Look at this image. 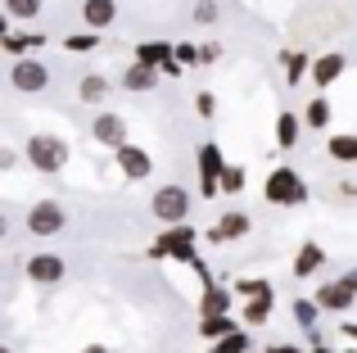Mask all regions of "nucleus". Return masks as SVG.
<instances>
[{"label":"nucleus","instance_id":"f257e3e1","mask_svg":"<svg viewBox=\"0 0 357 353\" xmlns=\"http://www.w3.org/2000/svg\"><path fill=\"white\" fill-rule=\"evenodd\" d=\"M262 195H267V204H280V209H303L307 204V186L294 168H271L267 181H262Z\"/></svg>","mask_w":357,"mask_h":353},{"label":"nucleus","instance_id":"f03ea898","mask_svg":"<svg viewBox=\"0 0 357 353\" xmlns=\"http://www.w3.org/2000/svg\"><path fill=\"white\" fill-rule=\"evenodd\" d=\"M195 240H199V231L190 227V222H172V227H163V236L149 245V258H181V263H195Z\"/></svg>","mask_w":357,"mask_h":353},{"label":"nucleus","instance_id":"7ed1b4c3","mask_svg":"<svg viewBox=\"0 0 357 353\" xmlns=\"http://www.w3.org/2000/svg\"><path fill=\"white\" fill-rule=\"evenodd\" d=\"M23 154H27V168H36V172H45V176H54V172L68 168V145H63L59 136H32Z\"/></svg>","mask_w":357,"mask_h":353},{"label":"nucleus","instance_id":"20e7f679","mask_svg":"<svg viewBox=\"0 0 357 353\" xmlns=\"http://www.w3.org/2000/svg\"><path fill=\"white\" fill-rule=\"evenodd\" d=\"M149 213H154L163 227L185 222V218H190V190H185V186H158L154 200H149Z\"/></svg>","mask_w":357,"mask_h":353},{"label":"nucleus","instance_id":"39448f33","mask_svg":"<svg viewBox=\"0 0 357 353\" xmlns=\"http://www.w3.org/2000/svg\"><path fill=\"white\" fill-rule=\"evenodd\" d=\"M9 87H14L18 96H41V91L50 87V68H45L41 59H14L9 63Z\"/></svg>","mask_w":357,"mask_h":353},{"label":"nucleus","instance_id":"423d86ee","mask_svg":"<svg viewBox=\"0 0 357 353\" xmlns=\"http://www.w3.org/2000/svg\"><path fill=\"white\" fill-rule=\"evenodd\" d=\"M195 159H199V195H204V200H218V195H222V168H227L218 141H204Z\"/></svg>","mask_w":357,"mask_h":353},{"label":"nucleus","instance_id":"0eeeda50","mask_svg":"<svg viewBox=\"0 0 357 353\" xmlns=\"http://www.w3.org/2000/svg\"><path fill=\"white\" fill-rule=\"evenodd\" d=\"M63 227H68V213H63V204H54V200H36L32 209H27V231H32L36 240L59 236Z\"/></svg>","mask_w":357,"mask_h":353},{"label":"nucleus","instance_id":"6e6552de","mask_svg":"<svg viewBox=\"0 0 357 353\" xmlns=\"http://www.w3.org/2000/svg\"><path fill=\"white\" fill-rule=\"evenodd\" d=\"M114 163L122 168V176H127V181H145L149 172H154V159H149V150H140V145H118L114 150Z\"/></svg>","mask_w":357,"mask_h":353},{"label":"nucleus","instance_id":"1a4fd4ad","mask_svg":"<svg viewBox=\"0 0 357 353\" xmlns=\"http://www.w3.org/2000/svg\"><path fill=\"white\" fill-rule=\"evenodd\" d=\"M63 276H68V263H63L59 254H32V258H27V281H36V285H59Z\"/></svg>","mask_w":357,"mask_h":353},{"label":"nucleus","instance_id":"9d476101","mask_svg":"<svg viewBox=\"0 0 357 353\" xmlns=\"http://www.w3.org/2000/svg\"><path fill=\"white\" fill-rule=\"evenodd\" d=\"M249 227H253V222L244 218V213H222V218L204 231V240H208V245H231V240H244V236H249Z\"/></svg>","mask_w":357,"mask_h":353},{"label":"nucleus","instance_id":"9b49d317","mask_svg":"<svg viewBox=\"0 0 357 353\" xmlns=\"http://www.w3.org/2000/svg\"><path fill=\"white\" fill-rule=\"evenodd\" d=\"M317 303H321L326 313H349L357 303V290L344 281V276H335V281H326L321 290H317Z\"/></svg>","mask_w":357,"mask_h":353},{"label":"nucleus","instance_id":"f8f14e48","mask_svg":"<svg viewBox=\"0 0 357 353\" xmlns=\"http://www.w3.org/2000/svg\"><path fill=\"white\" fill-rule=\"evenodd\" d=\"M91 136H96L100 145H109V150H118V145H127V118L122 114H96V123H91Z\"/></svg>","mask_w":357,"mask_h":353},{"label":"nucleus","instance_id":"ddd939ff","mask_svg":"<svg viewBox=\"0 0 357 353\" xmlns=\"http://www.w3.org/2000/svg\"><path fill=\"white\" fill-rule=\"evenodd\" d=\"M158 77H163V68H154V63H131L127 73H122V87L131 91V96H149V91L158 87Z\"/></svg>","mask_w":357,"mask_h":353},{"label":"nucleus","instance_id":"4468645a","mask_svg":"<svg viewBox=\"0 0 357 353\" xmlns=\"http://www.w3.org/2000/svg\"><path fill=\"white\" fill-rule=\"evenodd\" d=\"M114 18H118V0H82V23H86V27L109 32Z\"/></svg>","mask_w":357,"mask_h":353},{"label":"nucleus","instance_id":"2eb2a0df","mask_svg":"<svg viewBox=\"0 0 357 353\" xmlns=\"http://www.w3.org/2000/svg\"><path fill=\"white\" fill-rule=\"evenodd\" d=\"M344 68H349V54H321V59H312V82L326 91L344 77Z\"/></svg>","mask_w":357,"mask_h":353},{"label":"nucleus","instance_id":"dca6fc26","mask_svg":"<svg viewBox=\"0 0 357 353\" xmlns=\"http://www.w3.org/2000/svg\"><path fill=\"white\" fill-rule=\"evenodd\" d=\"M0 45H5L9 59H23L27 50H41L45 36H41V32H5V36H0Z\"/></svg>","mask_w":357,"mask_h":353},{"label":"nucleus","instance_id":"f3484780","mask_svg":"<svg viewBox=\"0 0 357 353\" xmlns=\"http://www.w3.org/2000/svg\"><path fill=\"white\" fill-rule=\"evenodd\" d=\"M77 100L82 105H105L109 100V77L105 73H86V77L77 82Z\"/></svg>","mask_w":357,"mask_h":353},{"label":"nucleus","instance_id":"a211bd4d","mask_svg":"<svg viewBox=\"0 0 357 353\" xmlns=\"http://www.w3.org/2000/svg\"><path fill=\"white\" fill-rule=\"evenodd\" d=\"M326 154H331L335 163H357V132H335L331 141H326Z\"/></svg>","mask_w":357,"mask_h":353},{"label":"nucleus","instance_id":"6ab92c4d","mask_svg":"<svg viewBox=\"0 0 357 353\" xmlns=\"http://www.w3.org/2000/svg\"><path fill=\"white\" fill-rule=\"evenodd\" d=\"M303 118H294V114H289V109H285V114H280L276 118V145H280V150H294V145H298V136H303Z\"/></svg>","mask_w":357,"mask_h":353},{"label":"nucleus","instance_id":"aec40b11","mask_svg":"<svg viewBox=\"0 0 357 353\" xmlns=\"http://www.w3.org/2000/svg\"><path fill=\"white\" fill-rule=\"evenodd\" d=\"M280 68H285V82H289V87H298V82H303V73H312V59H307L303 50H280Z\"/></svg>","mask_w":357,"mask_h":353},{"label":"nucleus","instance_id":"412c9836","mask_svg":"<svg viewBox=\"0 0 357 353\" xmlns=\"http://www.w3.org/2000/svg\"><path fill=\"white\" fill-rule=\"evenodd\" d=\"M136 59H140V63H154V68H163L167 59H176V45H167V41H140V45H136Z\"/></svg>","mask_w":357,"mask_h":353},{"label":"nucleus","instance_id":"4be33fe9","mask_svg":"<svg viewBox=\"0 0 357 353\" xmlns=\"http://www.w3.org/2000/svg\"><path fill=\"white\" fill-rule=\"evenodd\" d=\"M267 317H271V290L249 294V303H244V322H249V326H267Z\"/></svg>","mask_w":357,"mask_h":353},{"label":"nucleus","instance_id":"5701e85b","mask_svg":"<svg viewBox=\"0 0 357 353\" xmlns=\"http://www.w3.org/2000/svg\"><path fill=\"white\" fill-rule=\"evenodd\" d=\"M231 331H240V326L227 317V313H204L199 317V336L204 340H222V336H231Z\"/></svg>","mask_w":357,"mask_h":353},{"label":"nucleus","instance_id":"b1692460","mask_svg":"<svg viewBox=\"0 0 357 353\" xmlns=\"http://www.w3.org/2000/svg\"><path fill=\"white\" fill-rule=\"evenodd\" d=\"M321 263H326L321 245H317V240H303V249H298V258H294V276H312Z\"/></svg>","mask_w":357,"mask_h":353},{"label":"nucleus","instance_id":"393cba45","mask_svg":"<svg viewBox=\"0 0 357 353\" xmlns=\"http://www.w3.org/2000/svg\"><path fill=\"white\" fill-rule=\"evenodd\" d=\"M331 118H335V109H331V100L326 96H312V105H307V114H303V123L312 127V132H326L331 127Z\"/></svg>","mask_w":357,"mask_h":353},{"label":"nucleus","instance_id":"a878e982","mask_svg":"<svg viewBox=\"0 0 357 353\" xmlns=\"http://www.w3.org/2000/svg\"><path fill=\"white\" fill-rule=\"evenodd\" d=\"M231 308V294L222 290V285H204V303H199V313H227Z\"/></svg>","mask_w":357,"mask_h":353},{"label":"nucleus","instance_id":"bb28decb","mask_svg":"<svg viewBox=\"0 0 357 353\" xmlns=\"http://www.w3.org/2000/svg\"><path fill=\"white\" fill-rule=\"evenodd\" d=\"M317 317H321V303H317V299H294V322L303 331H312Z\"/></svg>","mask_w":357,"mask_h":353},{"label":"nucleus","instance_id":"cd10ccee","mask_svg":"<svg viewBox=\"0 0 357 353\" xmlns=\"http://www.w3.org/2000/svg\"><path fill=\"white\" fill-rule=\"evenodd\" d=\"M41 5H45V0H5V14L18 18V23H27V18L41 14Z\"/></svg>","mask_w":357,"mask_h":353},{"label":"nucleus","instance_id":"c85d7f7f","mask_svg":"<svg viewBox=\"0 0 357 353\" xmlns=\"http://www.w3.org/2000/svg\"><path fill=\"white\" fill-rule=\"evenodd\" d=\"M63 45H68L73 54H86V50H96V45H100V32H96V27H86V32H73V36H63Z\"/></svg>","mask_w":357,"mask_h":353},{"label":"nucleus","instance_id":"c756f323","mask_svg":"<svg viewBox=\"0 0 357 353\" xmlns=\"http://www.w3.org/2000/svg\"><path fill=\"white\" fill-rule=\"evenodd\" d=\"M213 353H249V336H244V331H231V336L218 340V349H213Z\"/></svg>","mask_w":357,"mask_h":353},{"label":"nucleus","instance_id":"7c9ffc66","mask_svg":"<svg viewBox=\"0 0 357 353\" xmlns=\"http://www.w3.org/2000/svg\"><path fill=\"white\" fill-rule=\"evenodd\" d=\"M244 186V168L240 163H227V168H222V195H236Z\"/></svg>","mask_w":357,"mask_h":353},{"label":"nucleus","instance_id":"2f4dec72","mask_svg":"<svg viewBox=\"0 0 357 353\" xmlns=\"http://www.w3.org/2000/svg\"><path fill=\"white\" fill-rule=\"evenodd\" d=\"M218 14H222V9H218V0H199V5H195V23H204V27H208V23H218Z\"/></svg>","mask_w":357,"mask_h":353},{"label":"nucleus","instance_id":"473e14b6","mask_svg":"<svg viewBox=\"0 0 357 353\" xmlns=\"http://www.w3.org/2000/svg\"><path fill=\"white\" fill-rule=\"evenodd\" d=\"M195 109H199V118H213V114H218V100H213V91H199V96H195Z\"/></svg>","mask_w":357,"mask_h":353},{"label":"nucleus","instance_id":"72a5a7b5","mask_svg":"<svg viewBox=\"0 0 357 353\" xmlns=\"http://www.w3.org/2000/svg\"><path fill=\"white\" fill-rule=\"evenodd\" d=\"M176 59H181V63H199V45H190V41L176 45Z\"/></svg>","mask_w":357,"mask_h":353},{"label":"nucleus","instance_id":"f704fd0d","mask_svg":"<svg viewBox=\"0 0 357 353\" xmlns=\"http://www.w3.org/2000/svg\"><path fill=\"white\" fill-rule=\"evenodd\" d=\"M222 59V45H199V63H218Z\"/></svg>","mask_w":357,"mask_h":353},{"label":"nucleus","instance_id":"c9c22d12","mask_svg":"<svg viewBox=\"0 0 357 353\" xmlns=\"http://www.w3.org/2000/svg\"><path fill=\"white\" fill-rule=\"evenodd\" d=\"M9 168H18V150L5 145V150H0V172H9Z\"/></svg>","mask_w":357,"mask_h":353},{"label":"nucleus","instance_id":"e433bc0d","mask_svg":"<svg viewBox=\"0 0 357 353\" xmlns=\"http://www.w3.org/2000/svg\"><path fill=\"white\" fill-rule=\"evenodd\" d=\"M267 353H303V349H294V345H271Z\"/></svg>","mask_w":357,"mask_h":353},{"label":"nucleus","instance_id":"4c0bfd02","mask_svg":"<svg viewBox=\"0 0 357 353\" xmlns=\"http://www.w3.org/2000/svg\"><path fill=\"white\" fill-rule=\"evenodd\" d=\"M344 336H349V340H357V322H344Z\"/></svg>","mask_w":357,"mask_h":353},{"label":"nucleus","instance_id":"58836bf2","mask_svg":"<svg viewBox=\"0 0 357 353\" xmlns=\"http://www.w3.org/2000/svg\"><path fill=\"white\" fill-rule=\"evenodd\" d=\"M77 353H109L105 345H86V349H77Z\"/></svg>","mask_w":357,"mask_h":353},{"label":"nucleus","instance_id":"ea45409f","mask_svg":"<svg viewBox=\"0 0 357 353\" xmlns=\"http://www.w3.org/2000/svg\"><path fill=\"white\" fill-rule=\"evenodd\" d=\"M344 281H349V285H353V290H357V267H353V272H344Z\"/></svg>","mask_w":357,"mask_h":353},{"label":"nucleus","instance_id":"a19ab883","mask_svg":"<svg viewBox=\"0 0 357 353\" xmlns=\"http://www.w3.org/2000/svg\"><path fill=\"white\" fill-rule=\"evenodd\" d=\"M312 353H335V349H326V345H321V340H317V349H312Z\"/></svg>","mask_w":357,"mask_h":353},{"label":"nucleus","instance_id":"79ce46f5","mask_svg":"<svg viewBox=\"0 0 357 353\" xmlns=\"http://www.w3.org/2000/svg\"><path fill=\"white\" fill-rule=\"evenodd\" d=\"M0 353H14V349H0Z\"/></svg>","mask_w":357,"mask_h":353},{"label":"nucleus","instance_id":"37998d69","mask_svg":"<svg viewBox=\"0 0 357 353\" xmlns=\"http://www.w3.org/2000/svg\"><path fill=\"white\" fill-rule=\"evenodd\" d=\"M344 353H357V349H344Z\"/></svg>","mask_w":357,"mask_h":353}]
</instances>
